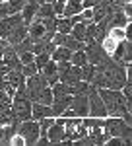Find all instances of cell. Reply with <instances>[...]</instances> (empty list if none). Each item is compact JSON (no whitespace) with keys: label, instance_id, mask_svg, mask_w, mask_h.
Instances as JSON below:
<instances>
[{"label":"cell","instance_id":"cell-29","mask_svg":"<svg viewBox=\"0 0 132 146\" xmlns=\"http://www.w3.org/2000/svg\"><path fill=\"white\" fill-rule=\"evenodd\" d=\"M33 2H35V4H43L45 0H33Z\"/></svg>","mask_w":132,"mask_h":146},{"label":"cell","instance_id":"cell-26","mask_svg":"<svg viewBox=\"0 0 132 146\" xmlns=\"http://www.w3.org/2000/svg\"><path fill=\"white\" fill-rule=\"evenodd\" d=\"M121 92H122V96H124L126 100H132V82H126L121 88Z\"/></svg>","mask_w":132,"mask_h":146},{"label":"cell","instance_id":"cell-8","mask_svg":"<svg viewBox=\"0 0 132 146\" xmlns=\"http://www.w3.org/2000/svg\"><path fill=\"white\" fill-rule=\"evenodd\" d=\"M23 20H22V14L18 12V14H8V16H4V18H0V37H8L12 29L16 27V25H20Z\"/></svg>","mask_w":132,"mask_h":146},{"label":"cell","instance_id":"cell-4","mask_svg":"<svg viewBox=\"0 0 132 146\" xmlns=\"http://www.w3.org/2000/svg\"><path fill=\"white\" fill-rule=\"evenodd\" d=\"M18 133L22 135L25 146H35L37 138H39V121H37V119H25V121H20V125H18Z\"/></svg>","mask_w":132,"mask_h":146},{"label":"cell","instance_id":"cell-21","mask_svg":"<svg viewBox=\"0 0 132 146\" xmlns=\"http://www.w3.org/2000/svg\"><path fill=\"white\" fill-rule=\"evenodd\" d=\"M51 60V55L47 53V51H41V53H37V55L33 56V62L37 64V68H41V66H45L47 62Z\"/></svg>","mask_w":132,"mask_h":146},{"label":"cell","instance_id":"cell-10","mask_svg":"<svg viewBox=\"0 0 132 146\" xmlns=\"http://www.w3.org/2000/svg\"><path fill=\"white\" fill-rule=\"evenodd\" d=\"M47 138H49V144H62L66 140L64 135V127L58 123H53L49 129H47Z\"/></svg>","mask_w":132,"mask_h":146},{"label":"cell","instance_id":"cell-7","mask_svg":"<svg viewBox=\"0 0 132 146\" xmlns=\"http://www.w3.org/2000/svg\"><path fill=\"white\" fill-rule=\"evenodd\" d=\"M84 51H86V56H88V62H91V64H99V62L109 58V55L103 51L99 41H91L88 45H84Z\"/></svg>","mask_w":132,"mask_h":146},{"label":"cell","instance_id":"cell-14","mask_svg":"<svg viewBox=\"0 0 132 146\" xmlns=\"http://www.w3.org/2000/svg\"><path fill=\"white\" fill-rule=\"evenodd\" d=\"M37 8H39V4H35L33 0H27V2L23 4V8L20 10L23 23H29L33 18H35V14H37Z\"/></svg>","mask_w":132,"mask_h":146},{"label":"cell","instance_id":"cell-9","mask_svg":"<svg viewBox=\"0 0 132 146\" xmlns=\"http://www.w3.org/2000/svg\"><path fill=\"white\" fill-rule=\"evenodd\" d=\"M2 62L6 64L8 68H16V70H22V62H20V56L16 53V49L12 45H6L4 47V51H2Z\"/></svg>","mask_w":132,"mask_h":146},{"label":"cell","instance_id":"cell-2","mask_svg":"<svg viewBox=\"0 0 132 146\" xmlns=\"http://www.w3.org/2000/svg\"><path fill=\"white\" fill-rule=\"evenodd\" d=\"M103 131L109 136H121L126 146L132 144V127L122 117H105L103 119Z\"/></svg>","mask_w":132,"mask_h":146},{"label":"cell","instance_id":"cell-18","mask_svg":"<svg viewBox=\"0 0 132 146\" xmlns=\"http://www.w3.org/2000/svg\"><path fill=\"white\" fill-rule=\"evenodd\" d=\"M35 16H37V18H49V16H56V14H55V8H53L51 2H43V4H39Z\"/></svg>","mask_w":132,"mask_h":146},{"label":"cell","instance_id":"cell-27","mask_svg":"<svg viewBox=\"0 0 132 146\" xmlns=\"http://www.w3.org/2000/svg\"><path fill=\"white\" fill-rule=\"evenodd\" d=\"M82 18H86V20H91L93 22V8H82Z\"/></svg>","mask_w":132,"mask_h":146},{"label":"cell","instance_id":"cell-5","mask_svg":"<svg viewBox=\"0 0 132 146\" xmlns=\"http://www.w3.org/2000/svg\"><path fill=\"white\" fill-rule=\"evenodd\" d=\"M88 103H89V117H99V119H105L107 117L105 103L101 100L97 88H93L91 84H89V90H88Z\"/></svg>","mask_w":132,"mask_h":146},{"label":"cell","instance_id":"cell-24","mask_svg":"<svg viewBox=\"0 0 132 146\" xmlns=\"http://www.w3.org/2000/svg\"><path fill=\"white\" fill-rule=\"evenodd\" d=\"M8 144H10V146H25V142H23L22 135H20V133L16 131V133H14V135L8 138Z\"/></svg>","mask_w":132,"mask_h":146},{"label":"cell","instance_id":"cell-3","mask_svg":"<svg viewBox=\"0 0 132 146\" xmlns=\"http://www.w3.org/2000/svg\"><path fill=\"white\" fill-rule=\"evenodd\" d=\"M89 115V103H88V92L86 94H76L72 96V100L68 103V107L64 109L62 117H88Z\"/></svg>","mask_w":132,"mask_h":146},{"label":"cell","instance_id":"cell-19","mask_svg":"<svg viewBox=\"0 0 132 146\" xmlns=\"http://www.w3.org/2000/svg\"><path fill=\"white\" fill-rule=\"evenodd\" d=\"M12 47L16 49V53H23V51H31V53H33V41L27 37V35L23 37L20 43H16V45H12Z\"/></svg>","mask_w":132,"mask_h":146},{"label":"cell","instance_id":"cell-30","mask_svg":"<svg viewBox=\"0 0 132 146\" xmlns=\"http://www.w3.org/2000/svg\"><path fill=\"white\" fill-rule=\"evenodd\" d=\"M0 144H2V129H0Z\"/></svg>","mask_w":132,"mask_h":146},{"label":"cell","instance_id":"cell-31","mask_svg":"<svg viewBox=\"0 0 132 146\" xmlns=\"http://www.w3.org/2000/svg\"><path fill=\"white\" fill-rule=\"evenodd\" d=\"M121 2H122V4H126V2H132V0H121Z\"/></svg>","mask_w":132,"mask_h":146},{"label":"cell","instance_id":"cell-1","mask_svg":"<svg viewBox=\"0 0 132 146\" xmlns=\"http://www.w3.org/2000/svg\"><path fill=\"white\" fill-rule=\"evenodd\" d=\"M101 100L105 103L107 117H122L124 113L132 109V100H126L121 90H111V88H97Z\"/></svg>","mask_w":132,"mask_h":146},{"label":"cell","instance_id":"cell-11","mask_svg":"<svg viewBox=\"0 0 132 146\" xmlns=\"http://www.w3.org/2000/svg\"><path fill=\"white\" fill-rule=\"evenodd\" d=\"M27 35V23H20V25H16L14 29H12L8 37H6V41H8V45H16V43H20L23 37Z\"/></svg>","mask_w":132,"mask_h":146},{"label":"cell","instance_id":"cell-22","mask_svg":"<svg viewBox=\"0 0 132 146\" xmlns=\"http://www.w3.org/2000/svg\"><path fill=\"white\" fill-rule=\"evenodd\" d=\"M39 72V68H37V64L35 62H27V64H22V74L27 78V76H33V74H37Z\"/></svg>","mask_w":132,"mask_h":146},{"label":"cell","instance_id":"cell-17","mask_svg":"<svg viewBox=\"0 0 132 146\" xmlns=\"http://www.w3.org/2000/svg\"><path fill=\"white\" fill-rule=\"evenodd\" d=\"M70 62L76 64V66H84L88 62V56H86V51L84 49H78V51H72L70 55Z\"/></svg>","mask_w":132,"mask_h":146},{"label":"cell","instance_id":"cell-23","mask_svg":"<svg viewBox=\"0 0 132 146\" xmlns=\"http://www.w3.org/2000/svg\"><path fill=\"white\" fill-rule=\"evenodd\" d=\"M107 33L113 35L117 41H122V39H126V35H124V27H111Z\"/></svg>","mask_w":132,"mask_h":146},{"label":"cell","instance_id":"cell-20","mask_svg":"<svg viewBox=\"0 0 132 146\" xmlns=\"http://www.w3.org/2000/svg\"><path fill=\"white\" fill-rule=\"evenodd\" d=\"M27 0H6V12L8 14H18V12L23 8Z\"/></svg>","mask_w":132,"mask_h":146},{"label":"cell","instance_id":"cell-13","mask_svg":"<svg viewBox=\"0 0 132 146\" xmlns=\"http://www.w3.org/2000/svg\"><path fill=\"white\" fill-rule=\"evenodd\" d=\"M43 117H53L51 113V105H45V103H37L31 101V119H43Z\"/></svg>","mask_w":132,"mask_h":146},{"label":"cell","instance_id":"cell-28","mask_svg":"<svg viewBox=\"0 0 132 146\" xmlns=\"http://www.w3.org/2000/svg\"><path fill=\"white\" fill-rule=\"evenodd\" d=\"M97 2L99 0H82V6H84V8H93Z\"/></svg>","mask_w":132,"mask_h":146},{"label":"cell","instance_id":"cell-16","mask_svg":"<svg viewBox=\"0 0 132 146\" xmlns=\"http://www.w3.org/2000/svg\"><path fill=\"white\" fill-rule=\"evenodd\" d=\"M70 55H72L70 49H66V47H62V45H56L55 49H53V53H51V60H55V62L70 60Z\"/></svg>","mask_w":132,"mask_h":146},{"label":"cell","instance_id":"cell-32","mask_svg":"<svg viewBox=\"0 0 132 146\" xmlns=\"http://www.w3.org/2000/svg\"><path fill=\"white\" fill-rule=\"evenodd\" d=\"M0 39H2V37H0Z\"/></svg>","mask_w":132,"mask_h":146},{"label":"cell","instance_id":"cell-12","mask_svg":"<svg viewBox=\"0 0 132 146\" xmlns=\"http://www.w3.org/2000/svg\"><path fill=\"white\" fill-rule=\"evenodd\" d=\"M64 84V82H62ZM89 90V82H84V80H76V82H68L64 84V92L68 96H76V94H86Z\"/></svg>","mask_w":132,"mask_h":146},{"label":"cell","instance_id":"cell-6","mask_svg":"<svg viewBox=\"0 0 132 146\" xmlns=\"http://www.w3.org/2000/svg\"><path fill=\"white\" fill-rule=\"evenodd\" d=\"M111 58L115 62L122 64V66H126L128 62H132V41H128V39L119 41L117 47H115V51L111 53Z\"/></svg>","mask_w":132,"mask_h":146},{"label":"cell","instance_id":"cell-15","mask_svg":"<svg viewBox=\"0 0 132 146\" xmlns=\"http://www.w3.org/2000/svg\"><path fill=\"white\" fill-rule=\"evenodd\" d=\"M82 8H84V6H82V0H66L64 8H62V16L70 18V16H74V14H80Z\"/></svg>","mask_w":132,"mask_h":146},{"label":"cell","instance_id":"cell-25","mask_svg":"<svg viewBox=\"0 0 132 146\" xmlns=\"http://www.w3.org/2000/svg\"><path fill=\"white\" fill-rule=\"evenodd\" d=\"M18 56H20V62H22V64H27V62H31L33 60V53L31 51H23V53H18Z\"/></svg>","mask_w":132,"mask_h":146}]
</instances>
